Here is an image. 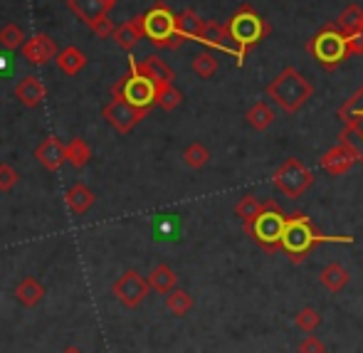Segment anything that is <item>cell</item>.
Wrapping results in <instances>:
<instances>
[{
    "mask_svg": "<svg viewBox=\"0 0 363 353\" xmlns=\"http://www.w3.org/2000/svg\"><path fill=\"white\" fill-rule=\"evenodd\" d=\"M339 119H344L346 126H363V86L354 91L344 106H339Z\"/></svg>",
    "mask_w": 363,
    "mask_h": 353,
    "instance_id": "22",
    "label": "cell"
},
{
    "mask_svg": "<svg viewBox=\"0 0 363 353\" xmlns=\"http://www.w3.org/2000/svg\"><path fill=\"white\" fill-rule=\"evenodd\" d=\"M104 3H106V5H109V8H114V5H116V3H119V0H104Z\"/></svg>",
    "mask_w": 363,
    "mask_h": 353,
    "instance_id": "41",
    "label": "cell"
},
{
    "mask_svg": "<svg viewBox=\"0 0 363 353\" xmlns=\"http://www.w3.org/2000/svg\"><path fill=\"white\" fill-rule=\"evenodd\" d=\"M346 38H349L351 55H363V28L356 30V33H351V35H346Z\"/></svg>",
    "mask_w": 363,
    "mask_h": 353,
    "instance_id": "40",
    "label": "cell"
},
{
    "mask_svg": "<svg viewBox=\"0 0 363 353\" xmlns=\"http://www.w3.org/2000/svg\"><path fill=\"white\" fill-rule=\"evenodd\" d=\"M144 30L151 45L158 50H178L186 43V38L176 30V15L168 10L163 0L144 13Z\"/></svg>",
    "mask_w": 363,
    "mask_h": 353,
    "instance_id": "6",
    "label": "cell"
},
{
    "mask_svg": "<svg viewBox=\"0 0 363 353\" xmlns=\"http://www.w3.org/2000/svg\"><path fill=\"white\" fill-rule=\"evenodd\" d=\"M245 119H247V124L252 126L255 131H267L269 126L277 121V111H274L272 104H267V101H255L247 109V114H245Z\"/></svg>",
    "mask_w": 363,
    "mask_h": 353,
    "instance_id": "20",
    "label": "cell"
},
{
    "mask_svg": "<svg viewBox=\"0 0 363 353\" xmlns=\"http://www.w3.org/2000/svg\"><path fill=\"white\" fill-rule=\"evenodd\" d=\"M299 353H326V346H324V341H321L319 336L309 334L299 344Z\"/></svg>",
    "mask_w": 363,
    "mask_h": 353,
    "instance_id": "38",
    "label": "cell"
},
{
    "mask_svg": "<svg viewBox=\"0 0 363 353\" xmlns=\"http://www.w3.org/2000/svg\"><path fill=\"white\" fill-rule=\"evenodd\" d=\"M23 55L30 65H48L50 60H57V45L48 33H38L35 38L25 40Z\"/></svg>",
    "mask_w": 363,
    "mask_h": 353,
    "instance_id": "12",
    "label": "cell"
},
{
    "mask_svg": "<svg viewBox=\"0 0 363 353\" xmlns=\"http://www.w3.org/2000/svg\"><path fill=\"white\" fill-rule=\"evenodd\" d=\"M141 38H146L144 15H136V18H131V20H126V23H121L119 28H116V33H114V43L119 45L121 50H126V52H131V50L136 47V43H139Z\"/></svg>",
    "mask_w": 363,
    "mask_h": 353,
    "instance_id": "15",
    "label": "cell"
},
{
    "mask_svg": "<svg viewBox=\"0 0 363 353\" xmlns=\"http://www.w3.org/2000/svg\"><path fill=\"white\" fill-rule=\"evenodd\" d=\"M91 203H94V196H91L89 188L74 186V188H69V191H67V206H69V211H72V213H84Z\"/></svg>",
    "mask_w": 363,
    "mask_h": 353,
    "instance_id": "28",
    "label": "cell"
},
{
    "mask_svg": "<svg viewBox=\"0 0 363 353\" xmlns=\"http://www.w3.org/2000/svg\"><path fill=\"white\" fill-rule=\"evenodd\" d=\"M148 289H151V284H148V279L141 277L139 272H126L124 277L114 284V294L119 296L126 306L141 304L144 296L148 294Z\"/></svg>",
    "mask_w": 363,
    "mask_h": 353,
    "instance_id": "11",
    "label": "cell"
},
{
    "mask_svg": "<svg viewBox=\"0 0 363 353\" xmlns=\"http://www.w3.org/2000/svg\"><path fill=\"white\" fill-rule=\"evenodd\" d=\"M264 211V203L259 201V198H255V196H245V198H240V203L235 206V215H238L240 220H242V225L245 228H250V225L255 223V220L262 215Z\"/></svg>",
    "mask_w": 363,
    "mask_h": 353,
    "instance_id": "25",
    "label": "cell"
},
{
    "mask_svg": "<svg viewBox=\"0 0 363 353\" xmlns=\"http://www.w3.org/2000/svg\"><path fill=\"white\" fill-rule=\"evenodd\" d=\"M129 67H136L141 72V74H146L148 79L156 82V86H166V84H173V79H176V74H173V69L168 67L166 62H163L161 57H156V55H151V57L141 60V62H134V57L129 60Z\"/></svg>",
    "mask_w": 363,
    "mask_h": 353,
    "instance_id": "14",
    "label": "cell"
},
{
    "mask_svg": "<svg viewBox=\"0 0 363 353\" xmlns=\"http://www.w3.org/2000/svg\"><path fill=\"white\" fill-rule=\"evenodd\" d=\"M166 306L171 314L186 316L188 311L193 309V296L183 289H173V291H168V296H166Z\"/></svg>",
    "mask_w": 363,
    "mask_h": 353,
    "instance_id": "27",
    "label": "cell"
},
{
    "mask_svg": "<svg viewBox=\"0 0 363 353\" xmlns=\"http://www.w3.org/2000/svg\"><path fill=\"white\" fill-rule=\"evenodd\" d=\"M359 163V158H356V153L351 151L346 143H336L334 148H329V151L324 153V156L319 158V166L324 168L329 176H346V173L351 171V168Z\"/></svg>",
    "mask_w": 363,
    "mask_h": 353,
    "instance_id": "10",
    "label": "cell"
},
{
    "mask_svg": "<svg viewBox=\"0 0 363 353\" xmlns=\"http://www.w3.org/2000/svg\"><path fill=\"white\" fill-rule=\"evenodd\" d=\"M111 96H119V99L129 101V104L139 106V109H151V106L156 104L158 86L153 79H148V77L141 74L136 67H131L129 74L121 77V79L111 86Z\"/></svg>",
    "mask_w": 363,
    "mask_h": 353,
    "instance_id": "7",
    "label": "cell"
},
{
    "mask_svg": "<svg viewBox=\"0 0 363 353\" xmlns=\"http://www.w3.org/2000/svg\"><path fill=\"white\" fill-rule=\"evenodd\" d=\"M101 114H104V119L109 121L119 134H129V131L148 114V109H139V106H134V104H129V101L114 96V99L104 106Z\"/></svg>",
    "mask_w": 363,
    "mask_h": 353,
    "instance_id": "9",
    "label": "cell"
},
{
    "mask_svg": "<svg viewBox=\"0 0 363 353\" xmlns=\"http://www.w3.org/2000/svg\"><path fill=\"white\" fill-rule=\"evenodd\" d=\"M38 158L45 168L57 171V168L67 161V146H65L60 139H55V136H50V139H45L38 146Z\"/></svg>",
    "mask_w": 363,
    "mask_h": 353,
    "instance_id": "17",
    "label": "cell"
},
{
    "mask_svg": "<svg viewBox=\"0 0 363 353\" xmlns=\"http://www.w3.org/2000/svg\"><path fill=\"white\" fill-rule=\"evenodd\" d=\"M306 52H309L324 69H334V67H339L344 60L351 57L349 38L336 28V23H329L321 28V33H316L314 38L306 43Z\"/></svg>",
    "mask_w": 363,
    "mask_h": 353,
    "instance_id": "4",
    "label": "cell"
},
{
    "mask_svg": "<svg viewBox=\"0 0 363 353\" xmlns=\"http://www.w3.org/2000/svg\"><path fill=\"white\" fill-rule=\"evenodd\" d=\"M193 72H196L198 77H203V79H211V77L218 72L216 55L213 52H198L196 57H193Z\"/></svg>",
    "mask_w": 363,
    "mask_h": 353,
    "instance_id": "32",
    "label": "cell"
},
{
    "mask_svg": "<svg viewBox=\"0 0 363 353\" xmlns=\"http://www.w3.org/2000/svg\"><path fill=\"white\" fill-rule=\"evenodd\" d=\"M294 324H296V329L304 331V334H314L316 326L321 324V314L314 309V306H304V309L296 311Z\"/></svg>",
    "mask_w": 363,
    "mask_h": 353,
    "instance_id": "29",
    "label": "cell"
},
{
    "mask_svg": "<svg viewBox=\"0 0 363 353\" xmlns=\"http://www.w3.org/2000/svg\"><path fill=\"white\" fill-rule=\"evenodd\" d=\"M176 272H173L168 264H158V267H153L151 277H148V284H151V289L161 291V294H168V291L176 289Z\"/></svg>",
    "mask_w": 363,
    "mask_h": 353,
    "instance_id": "26",
    "label": "cell"
},
{
    "mask_svg": "<svg viewBox=\"0 0 363 353\" xmlns=\"http://www.w3.org/2000/svg\"><path fill=\"white\" fill-rule=\"evenodd\" d=\"M198 43L206 45V47H216L228 55H235V60H238V47H235L233 38H230L228 25H220L216 20H208V23L203 25V33H201V38H198Z\"/></svg>",
    "mask_w": 363,
    "mask_h": 353,
    "instance_id": "13",
    "label": "cell"
},
{
    "mask_svg": "<svg viewBox=\"0 0 363 353\" xmlns=\"http://www.w3.org/2000/svg\"><path fill=\"white\" fill-rule=\"evenodd\" d=\"M351 282V274L346 267H341L339 262H331L326 264L324 269H321L319 274V284L324 286L326 291H331V294H339L341 289H344L346 284Z\"/></svg>",
    "mask_w": 363,
    "mask_h": 353,
    "instance_id": "19",
    "label": "cell"
},
{
    "mask_svg": "<svg viewBox=\"0 0 363 353\" xmlns=\"http://www.w3.org/2000/svg\"><path fill=\"white\" fill-rule=\"evenodd\" d=\"M183 161L188 163V166L191 168H203L206 166L208 161H211V151H208L206 146H203V143H191V146L186 148V151H183Z\"/></svg>",
    "mask_w": 363,
    "mask_h": 353,
    "instance_id": "34",
    "label": "cell"
},
{
    "mask_svg": "<svg viewBox=\"0 0 363 353\" xmlns=\"http://www.w3.org/2000/svg\"><path fill=\"white\" fill-rule=\"evenodd\" d=\"M272 183L284 198L296 201V198H301L311 188L314 173H311V168H306L299 158H287V161L274 171Z\"/></svg>",
    "mask_w": 363,
    "mask_h": 353,
    "instance_id": "8",
    "label": "cell"
},
{
    "mask_svg": "<svg viewBox=\"0 0 363 353\" xmlns=\"http://www.w3.org/2000/svg\"><path fill=\"white\" fill-rule=\"evenodd\" d=\"M181 101H183V94L176 89L173 84H166V86H158V96H156V104L161 106V109H166V111H173V109H178L181 106Z\"/></svg>",
    "mask_w": 363,
    "mask_h": 353,
    "instance_id": "35",
    "label": "cell"
},
{
    "mask_svg": "<svg viewBox=\"0 0 363 353\" xmlns=\"http://www.w3.org/2000/svg\"><path fill=\"white\" fill-rule=\"evenodd\" d=\"M91 33H94L96 38H114V33H116L114 20H111L109 15H104V18H99L94 25H91Z\"/></svg>",
    "mask_w": 363,
    "mask_h": 353,
    "instance_id": "37",
    "label": "cell"
},
{
    "mask_svg": "<svg viewBox=\"0 0 363 353\" xmlns=\"http://www.w3.org/2000/svg\"><path fill=\"white\" fill-rule=\"evenodd\" d=\"M67 8L72 10L77 18L82 20V23H86L91 28V25L96 23L99 18H104V15H109V5L104 3V0H67Z\"/></svg>",
    "mask_w": 363,
    "mask_h": 353,
    "instance_id": "16",
    "label": "cell"
},
{
    "mask_svg": "<svg viewBox=\"0 0 363 353\" xmlns=\"http://www.w3.org/2000/svg\"><path fill=\"white\" fill-rule=\"evenodd\" d=\"M89 158H91V151H89V146H86V141L72 139L67 143V161L72 163L74 168L86 166V161H89Z\"/></svg>",
    "mask_w": 363,
    "mask_h": 353,
    "instance_id": "33",
    "label": "cell"
},
{
    "mask_svg": "<svg viewBox=\"0 0 363 353\" xmlns=\"http://www.w3.org/2000/svg\"><path fill=\"white\" fill-rule=\"evenodd\" d=\"M351 245L354 237L349 235H321L319 230L314 228V223L309 220V215L304 213H291L287 218V228H284V237H282V252L289 257V262L299 264L306 259V254L316 247V245Z\"/></svg>",
    "mask_w": 363,
    "mask_h": 353,
    "instance_id": "1",
    "label": "cell"
},
{
    "mask_svg": "<svg viewBox=\"0 0 363 353\" xmlns=\"http://www.w3.org/2000/svg\"><path fill=\"white\" fill-rule=\"evenodd\" d=\"M287 218L289 215L282 213V208L274 201H264V211L255 220L247 230V235L264 250V252L274 254L282 250V237H284V228H287Z\"/></svg>",
    "mask_w": 363,
    "mask_h": 353,
    "instance_id": "5",
    "label": "cell"
},
{
    "mask_svg": "<svg viewBox=\"0 0 363 353\" xmlns=\"http://www.w3.org/2000/svg\"><path fill=\"white\" fill-rule=\"evenodd\" d=\"M0 45H3L5 50H18L25 45V33L20 25L15 23H8L3 30H0Z\"/></svg>",
    "mask_w": 363,
    "mask_h": 353,
    "instance_id": "31",
    "label": "cell"
},
{
    "mask_svg": "<svg viewBox=\"0 0 363 353\" xmlns=\"http://www.w3.org/2000/svg\"><path fill=\"white\" fill-rule=\"evenodd\" d=\"M267 96L284 114H296L314 96V86H311V82L299 69L284 67L267 84Z\"/></svg>",
    "mask_w": 363,
    "mask_h": 353,
    "instance_id": "2",
    "label": "cell"
},
{
    "mask_svg": "<svg viewBox=\"0 0 363 353\" xmlns=\"http://www.w3.org/2000/svg\"><path fill=\"white\" fill-rule=\"evenodd\" d=\"M334 23H336V28H339L344 35L356 33V30H361V28H363V10H361L356 3L346 5V8L341 10L339 18H336Z\"/></svg>",
    "mask_w": 363,
    "mask_h": 353,
    "instance_id": "24",
    "label": "cell"
},
{
    "mask_svg": "<svg viewBox=\"0 0 363 353\" xmlns=\"http://www.w3.org/2000/svg\"><path fill=\"white\" fill-rule=\"evenodd\" d=\"M15 183H18V173H15V168H10L8 163H3V166H0V191H10Z\"/></svg>",
    "mask_w": 363,
    "mask_h": 353,
    "instance_id": "39",
    "label": "cell"
},
{
    "mask_svg": "<svg viewBox=\"0 0 363 353\" xmlns=\"http://www.w3.org/2000/svg\"><path fill=\"white\" fill-rule=\"evenodd\" d=\"M18 296L25 304H35V301L43 296V286L35 282V279H25V282L18 286Z\"/></svg>",
    "mask_w": 363,
    "mask_h": 353,
    "instance_id": "36",
    "label": "cell"
},
{
    "mask_svg": "<svg viewBox=\"0 0 363 353\" xmlns=\"http://www.w3.org/2000/svg\"><path fill=\"white\" fill-rule=\"evenodd\" d=\"M203 20H201V15L196 13V10H183L181 15H176V30L183 35L186 40H196L198 43V38H201V33H203Z\"/></svg>",
    "mask_w": 363,
    "mask_h": 353,
    "instance_id": "21",
    "label": "cell"
},
{
    "mask_svg": "<svg viewBox=\"0 0 363 353\" xmlns=\"http://www.w3.org/2000/svg\"><path fill=\"white\" fill-rule=\"evenodd\" d=\"M55 62H57V67L65 72V74H79L82 69L86 67V55L82 52L79 47H65L62 52L57 55V60H55Z\"/></svg>",
    "mask_w": 363,
    "mask_h": 353,
    "instance_id": "23",
    "label": "cell"
},
{
    "mask_svg": "<svg viewBox=\"0 0 363 353\" xmlns=\"http://www.w3.org/2000/svg\"><path fill=\"white\" fill-rule=\"evenodd\" d=\"M15 96H18L25 106H38L40 101L48 96V86H45L38 77H25V79H20V84L15 86Z\"/></svg>",
    "mask_w": 363,
    "mask_h": 353,
    "instance_id": "18",
    "label": "cell"
},
{
    "mask_svg": "<svg viewBox=\"0 0 363 353\" xmlns=\"http://www.w3.org/2000/svg\"><path fill=\"white\" fill-rule=\"evenodd\" d=\"M228 33H230V38H233L235 47H238V67H242L250 50L257 43H262L269 35V25L255 13L252 5H242V8L228 20Z\"/></svg>",
    "mask_w": 363,
    "mask_h": 353,
    "instance_id": "3",
    "label": "cell"
},
{
    "mask_svg": "<svg viewBox=\"0 0 363 353\" xmlns=\"http://www.w3.org/2000/svg\"><path fill=\"white\" fill-rule=\"evenodd\" d=\"M339 141L346 143L363 163V126H344V131L339 134Z\"/></svg>",
    "mask_w": 363,
    "mask_h": 353,
    "instance_id": "30",
    "label": "cell"
}]
</instances>
